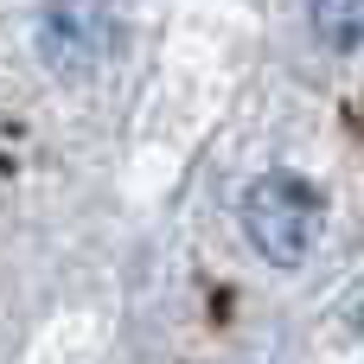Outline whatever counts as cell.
<instances>
[{"instance_id": "7a4b0ae2", "label": "cell", "mask_w": 364, "mask_h": 364, "mask_svg": "<svg viewBox=\"0 0 364 364\" xmlns=\"http://www.w3.org/2000/svg\"><path fill=\"white\" fill-rule=\"evenodd\" d=\"M115 51V6L109 0H45L38 13V58L58 77H90Z\"/></svg>"}, {"instance_id": "277c9868", "label": "cell", "mask_w": 364, "mask_h": 364, "mask_svg": "<svg viewBox=\"0 0 364 364\" xmlns=\"http://www.w3.org/2000/svg\"><path fill=\"white\" fill-rule=\"evenodd\" d=\"M358 320H364V307H358Z\"/></svg>"}, {"instance_id": "3957f363", "label": "cell", "mask_w": 364, "mask_h": 364, "mask_svg": "<svg viewBox=\"0 0 364 364\" xmlns=\"http://www.w3.org/2000/svg\"><path fill=\"white\" fill-rule=\"evenodd\" d=\"M307 19H314L320 45L364 51V0H307Z\"/></svg>"}, {"instance_id": "6da1fadb", "label": "cell", "mask_w": 364, "mask_h": 364, "mask_svg": "<svg viewBox=\"0 0 364 364\" xmlns=\"http://www.w3.org/2000/svg\"><path fill=\"white\" fill-rule=\"evenodd\" d=\"M243 230L256 243L262 262L275 269H294L314 256V237H320V192L301 179V173H262L250 192H243Z\"/></svg>"}]
</instances>
